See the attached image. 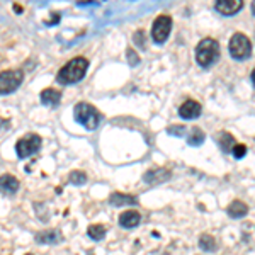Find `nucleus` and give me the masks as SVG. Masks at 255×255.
Wrapping results in <instances>:
<instances>
[{"instance_id": "3", "label": "nucleus", "mask_w": 255, "mask_h": 255, "mask_svg": "<svg viewBox=\"0 0 255 255\" xmlns=\"http://www.w3.org/2000/svg\"><path fill=\"white\" fill-rule=\"evenodd\" d=\"M73 116L75 121L85 128V129H96L101 123V114L97 113V109L94 106H90L89 102H79L73 108Z\"/></svg>"}, {"instance_id": "23", "label": "nucleus", "mask_w": 255, "mask_h": 255, "mask_svg": "<svg viewBox=\"0 0 255 255\" xmlns=\"http://www.w3.org/2000/svg\"><path fill=\"white\" fill-rule=\"evenodd\" d=\"M126 55H128V63H129L131 67H136V65L139 63V56H138L136 53H134L131 48H128Z\"/></svg>"}, {"instance_id": "30", "label": "nucleus", "mask_w": 255, "mask_h": 255, "mask_svg": "<svg viewBox=\"0 0 255 255\" xmlns=\"http://www.w3.org/2000/svg\"><path fill=\"white\" fill-rule=\"evenodd\" d=\"M252 84H254V87H255V70L252 72Z\"/></svg>"}, {"instance_id": "15", "label": "nucleus", "mask_w": 255, "mask_h": 255, "mask_svg": "<svg viewBox=\"0 0 255 255\" xmlns=\"http://www.w3.org/2000/svg\"><path fill=\"white\" fill-rule=\"evenodd\" d=\"M109 204L114 208L133 206V204H138V199L134 196L125 194V192H113V194L109 196Z\"/></svg>"}, {"instance_id": "22", "label": "nucleus", "mask_w": 255, "mask_h": 255, "mask_svg": "<svg viewBox=\"0 0 255 255\" xmlns=\"http://www.w3.org/2000/svg\"><path fill=\"white\" fill-rule=\"evenodd\" d=\"M133 41L136 43V46H138V48H141V49L145 48V43H146V41H145V31H143V29H138V31L133 34Z\"/></svg>"}, {"instance_id": "11", "label": "nucleus", "mask_w": 255, "mask_h": 255, "mask_svg": "<svg viewBox=\"0 0 255 255\" xmlns=\"http://www.w3.org/2000/svg\"><path fill=\"white\" fill-rule=\"evenodd\" d=\"M19 187H20V184L14 175H10V174L0 175V192H2L3 196H14L15 192L19 191Z\"/></svg>"}, {"instance_id": "17", "label": "nucleus", "mask_w": 255, "mask_h": 255, "mask_svg": "<svg viewBox=\"0 0 255 255\" xmlns=\"http://www.w3.org/2000/svg\"><path fill=\"white\" fill-rule=\"evenodd\" d=\"M216 141H218V146H220L221 150L225 151V153L232 151V150H233V146L237 145V143H235V138H233L230 133H226V131H221V133L218 134Z\"/></svg>"}, {"instance_id": "10", "label": "nucleus", "mask_w": 255, "mask_h": 255, "mask_svg": "<svg viewBox=\"0 0 255 255\" xmlns=\"http://www.w3.org/2000/svg\"><path fill=\"white\" fill-rule=\"evenodd\" d=\"M201 104L196 101H192V99H189V101L184 102L182 106L179 108V116L182 119H197L201 116Z\"/></svg>"}, {"instance_id": "8", "label": "nucleus", "mask_w": 255, "mask_h": 255, "mask_svg": "<svg viewBox=\"0 0 255 255\" xmlns=\"http://www.w3.org/2000/svg\"><path fill=\"white\" fill-rule=\"evenodd\" d=\"M244 9L242 0H218L215 3V10L221 15H235Z\"/></svg>"}, {"instance_id": "27", "label": "nucleus", "mask_w": 255, "mask_h": 255, "mask_svg": "<svg viewBox=\"0 0 255 255\" xmlns=\"http://www.w3.org/2000/svg\"><path fill=\"white\" fill-rule=\"evenodd\" d=\"M9 126H10V121H9V119L0 118V131H2V129H7Z\"/></svg>"}, {"instance_id": "1", "label": "nucleus", "mask_w": 255, "mask_h": 255, "mask_svg": "<svg viewBox=\"0 0 255 255\" xmlns=\"http://www.w3.org/2000/svg\"><path fill=\"white\" fill-rule=\"evenodd\" d=\"M87 70H89V60L84 58V56H77V58L70 60L67 65H63L60 68V72L56 73V82L61 85L79 84L85 77Z\"/></svg>"}, {"instance_id": "29", "label": "nucleus", "mask_w": 255, "mask_h": 255, "mask_svg": "<svg viewBox=\"0 0 255 255\" xmlns=\"http://www.w3.org/2000/svg\"><path fill=\"white\" fill-rule=\"evenodd\" d=\"M14 10L15 12H22V7H20V5H14Z\"/></svg>"}, {"instance_id": "12", "label": "nucleus", "mask_w": 255, "mask_h": 255, "mask_svg": "<svg viewBox=\"0 0 255 255\" xmlns=\"http://www.w3.org/2000/svg\"><path fill=\"white\" fill-rule=\"evenodd\" d=\"M39 101L43 106H46V108H58L60 102H61V92L56 89H44L41 90L39 94Z\"/></svg>"}, {"instance_id": "18", "label": "nucleus", "mask_w": 255, "mask_h": 255, "mask_svg": "<svg viewBox=\"0 0 255 255\" xmlns=\"http://www.w3.org/2000/svg\"><path fill=\"white\" fill-rule=\"evenodd\" d=\"M87 233L89 237L92 238L94 242H101L106 238V233H108V230H106L104 225H90L87 228Z\"/></svg>"}, {"instance_id": "4", "label": "nucleus", "mask_w": 255, "mask_h": 255, "mask_svg": "<svg viewBox=\"0 0 255 255\" xmlns=\"http://www.w3.org/2000/svg\"><path fill=\"white\" fill-rule=\"evenodd\" d=\"M230 55L237 61L249 60L250 55H252V43H250V39L245 34H242V32L233 34L232 39H230Z\"/></svg>"}, {"instance_id": "13", "label": "nucleus", "mask_w": 255, "mask_h": 255, "mask_svg": "<svg viewBox=\"0 0 255 255\" xmlns=\"http://www.w3.org/2000/svg\"><path fill=\"white\" fill-rule=\"evenodd\" d=\"M172 177V172L168 170V168H151V170H148L145 177H143V180H145L146 184H160V182H165Z\"/></svg>"}, {"instance_id": "32", "label": "nucleus", "mask_w": 255, "mask_h": 255, "mask_svg": "<svg viewBox=\"0 0 255 255\" xmlns=\"http://www.w3.org/2000/svg\"><path fill=\"white\" fill-rule=\"evenodd\" d=\"M26 255H32V254H26Z\"/></svg>"}, {"instance_id": "7", "label": "nucleus", "mask_w": 255, "mask_h": 255, "mask_svg": "<svg viewBox=\"0 0 255 255\" xmlns=\"http://www.w3.org/2000/svg\"><path fill=\"white\" fill-rule=\"evenodd\" d=\"M170 29H172V17L170 15H160V17L155 19L153 27H151V38L158 44L165 43L168 34H170Z\"/></svg>"}, {"instance_id": "20", "label": "nucleus", "mask_w": 255, "mask_h": 255, "mask_svg": "<svg viewBox=\"0 0 255 255\" xmlns=\"http://www.w3.org/2000/svg\"><path fill=\"white\" fill-rule=\"evenodd\" d=\"M199 247H201V250H204V252H215V250L218 249V247H216V240L211 235H209V233H204V235H201Z\"/></svg>"}, {"instance_id": "24", "label": "nucleus", "mask_w": 255, "mask_h": 255, "mask_svg": "<svg viewBox=\"0 0 255 255\" xmlns=\"http://www.w3.org/2000/svg\"><path fill=\"white\" fill-rule=\"evenodd\" d=\"M186 128L184 126H172V128H168L167 129V133L168 134H174V136H179V138H182L184 134H186Z\"/></svg>"}, {"instance_id": "5", "label": "nucleus", "mask_w": 255, "mask_h": 255, "mask_svg": "<svg viewBox=\"0 0 255 255\" xmlns=\"http://www.w3.org/2000/svg\"><path fill=\"white\" fill-rule=\"evenodd\" d=\"M22 82V70H5V72H0V96H7V94L15 92Z\"/></svg>"}, {"instance_id": "21", "label": "nucleus", "mask_w": 255, "mask_h": 255, "mask_svg": "<svg viewBox=\"0 0 255 255\" xmlns=\"http://www.w3.org/2000/svg\"><path fill=\"white\" fill-rule=\"evenodd\" d=\"M68 182L73 184V186H84V184H87V174H85V172H82V170L70 172Z\"/></svg>"}, {"instance_id": "26", "label": "nucleus", "mask_w": 255, "mask_h": 255, "mask_svg": "<svg viewBox=\"0 0 255 255\" xmlns=\"http://www.w3.org/2000/svg\"><path fill=\"white\" fill-rule=\"evenodd\" d=\"M58 22H60V14H55V17L53 19L44 20V26H56Z\"/></svg>"}, {"instance_id": "28", "label": "nucleus", "mask_w": 255, "mask_h": 255, "mask_svg": "<svg viewBox=\"0 0 255 255\" xmlns=\"http://www.w3.org/2000/svg\"><path fill=\"white\" fill-rule=\"evenodd\" d=\"M97 2H77V5L79 7H87V5H96Z\"/></svg>"}, {"instance_id": "31", "label": "nucleus", "mask_w": 255, "mask_h": 255, "mask_svg": "<svg viewBox=\"0 0 255 255\" xmlns=\"http://www.w3.org/2000/svg\"><path fill=\"white\" fill-rule=\"evenodd\" d=\"M252 12H254V15H255V2H252Z\"/></svg>"}, {"instance_id": "2", "label": "nucleus", "mask_w": 255, "mask_h": 255, "mask_svg": "<svg viewBox=\"0 0 255 255\" xmlns=\"http://www.w3.org/2000/svg\"><path fill=\"white\" fill-rule=\"evenodd\" d=\"M218 58H220V44H218V41L206 38L196 46V61L199 63V67L209 68L213 63H216Z\"/></svg>"}, {"instance_id": "6", "label": "nucleus", "mask_w": 255, "mask_h": 255, "mask_svg": "<svg viewBox=\"0 0 255 255\" xmlns=\"http://www.w3.org/2000/svg\"><path fill=\"white\" fill-rule=\"evenodd\" d=\"M41 136L39 134H27V136H22L15 143V153L20 160L29 158L34 153H38L41 148Z\"/></svg>"}, {"instance_id": "25", "label": "nucleus", "mask_w": 255, "mask_h": 255, "mask_svg": "<svg viewBox=\"0 0 255 255\" xmlns=\"http://www.w3.org/2000/svg\"><path fill=\"white\" fill-rule=\"evenodd\" d=\"M232 153H233V157H235V158H244L247 155V146L245 145H235V146H233V150H232Z\"/></svg>"}, {"instance_id": "14", "label": "nucleus", "mask_w": 255, "mask_h": 255, "mask_svg": "<svg viewBox=\"0 0 255 255\" xmlns=\"http://www.w3.org/2000/svg\"><path fill=\"white\" fill-rule=\"evenodd\" d=\"M139 223H141V216H139L138 211L128 209V211L119 215V226H121V228L131 230V228H136Z\"/></svg>"}, {"instance_id": "16", "label": "nucleus", "mask_w": 255, "mask_h": 255, "mask_svg": "<svg viewBox=\"0 0 255 255\" xmlns=\"http://www.w3.org/2000/svg\"><path fill=\"white\" fill-rule=\"evenodd\" d=\"M247 213H249V206L242 201H233L228 206V216L233 218V220H238V218H244Z\"/></svg>"}, {"instance_id": "19", "label": "nucleus", "mask_w": 255, "mask_h": 255, "mask_svg": "<svg viewBox=\"0 0 255 255\" xmlns=\"http://www.w3.org/2000/svg\"><path fill=\"white\" fill-rule=\"evenodd\" d=\"M204 138H206L204 131H201L199 128H194L187 136V145L189 146H201L204 143Z\"/></svg>"}, {"instance_id": "9", "label": "nucleus", "mask_w": 255, "mask_h": 255, "mask_svg": "<svg viewBox=\"0 0 255 255\" xmlns=\"http://www.w3.org/2000/svg\"><path fill=\"white\" fill-rule=\"evenodd\" d=\"M34 240L39 245H56L63 242V235L60 230H46V232H39L34 237Z\"/></svg>"}]
</instances>
